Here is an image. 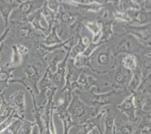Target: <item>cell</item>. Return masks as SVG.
Returning <instances> with one entry per match:
<instances>
[{"mask_svg":"<svg viewBox=\"0 0 151 134\" xmlns=\"http://www.w3.org/2000/svg\"><path fill=\"white\" fill-rule=\"evenodd\" d=\"M101 109L89 106L82 100L81 96L77 93L76 91L72 94V99L67 109L72 121L77 125V127H79L95 117Z\"/></svg>","mask_w":151,"mask_h":134,"instance_id":"cell-1","label":"cell"},{"mask_svg":"<svg viewBox=\"0 0 151 134\" xmlns=\"http://www.w3.org/2000/svg\"><path fill=\"white\" fill-rule=\"evenodd\" d=\"M45 64H46L45 60H29L23 66L26 76L20 79H13L12 83L22 84L26 89L32 90L35 94V96H38V84L43 76L42 69L44 68Z\"/></svg>","mask_w":151,"mask_h":134,"instance_id":"cell-2","label":"cell"},{"mask_svg":"<svg viewBox=\"0 0 151 134\" xmlns=\"http://www.w3.org/2000/svg\"><path fill=\"white\" fill-rule=\"evenodd\" d=\"M9 24L12 26V29L14 31L17 39L20 42L29 41V40H32V41L36 40L37 42H39L41 38L43 39L45 37V35H40V34L37 33L36 30L32 27L27 20L12 19L9 21Z\"/></svg>","mask_w":151,"mask_h":134,"instance_id":"cell-3","label":"cell"},{"mask_svg":"<svg viewBox=\"0 0 151 134\" xmlns=\"http://www.w3.org/2000/svg\"><path fill=\"white\" fill-rule=\"evenodd\" d=\"M124 92L123 90H111V91L105 92V93H99L97 92L96 88H93L90 91L86 92L89 93V106L101 109L108 105L114 104V99L116 97L120 96V94Z\"/></svg>","mask_w":151,"mask_h":134,"instance_id":"cell-4","label":"cell"},{"mask_svg":"<svg viewBox=\"0 0 151 134\" xmlns=\"http://www.w3.org/2000/svg\"><path fill=\"white\" fill-rule=\"evenodd\" d=\"M106 44L100 46V51L97 49L93 54L91 56V64L95 63L99 68L108 69L109 72L116 66L117 57L114 56L111 47H108Z\"/></svg>","mask_w":151,"mask_h":134,"instance_id":"cell-5","label":"cell"},{"mask_svg":"<svg viewBox=\"0 0 151 134\" xmlns=\"http://www.w3.org/2000/svg\"><path fill=\"white\" fill-rule=\"evenodd\" d=\"M131 72L125 70L120 65V61L116 60V64L113 70L108 72L110 74V85L112 90H123L128 86L129 79Z\"/></svg>","mask_w":151,"mask_h":134,"instance_id":"cell-6","label":"cell"},{"mask_svg":"<svg viewBox=\"0 0 151 134\" xmlns=\"http://www.w3.org/2000/svg\"><path fill=\"white\" fill-rule=\"evenodd\" d=\"M83 70L75 67L73 60L68 59L67 63V72L65 76V87L63 90L65 91L69 95H72L75 91L78 90V80Z\"/></svg>","mask_w":151,"mask_h":134,"instance_id":"cell-7","label":"cell"},{"mask_svg":"<svg viewBox=\"0 0 151 134\" xmlns=\"http://www.w3.org/2000/svg\"><path fill=\"white\" fill-rule=\"evenodd\" d=\"M76 38V35H71L68 38H67L65 41H64L63 43L58 44V45H46L44 43H42V41H39L38 43H36V47H35V51H36L37 55L41 58V60H45V58L48 54H51L52 52H54L57 50L60 49V48H65V50H68L71 45H74L73 44H71V42Z\"/></svg>","mask_w":151,"mask_h":134,"instance_id":"cell-8","label":"cell"},{"mask_svg":"<svg viewBox=\"0 0 151 134\" xmlns=\"http://www.w3.org/2000/svg\"><path fill=\"white\" fill-rule=\"evenodd\" d=\"M72 46H70L66 51L65 57L63 60L58 63L57 70L53 74V83L54 87L58 88V90H63L65 87V76L67 72V63H68V56H69L70 49Z\"/></svg>","mask_w":151,"mask_h":134,"instance_id":"cell-9","label":"cell"},{"mask_svg":"<svg viewBox=\"0 0 151 134\" xmlns=\"http://www.w3.org/2000/svg\"><path fill=\"white\" fill-rule=\"evenodd\" d=\"M25 92L23 91H17L14 92L7 101L9 102L20 118L25 119L26 115V99Z\"/></svg>","mask_w":151,"mask_h":134,"instance_id":"cell-10","label":"cell"},{"mask_svg":"<svg viewBox=\"0 0 151 134\" xmlns=\"http://www.w3.org/2000/svg\"><path fill=\"white\" fill-rule=\"evenodd\" d=\"M52 87H54L53 83V73L48 68H47L43 76L42 77L40 81H38V96H40V99H42L41 103L38 106H42L45 104V93Z\"/></svg>","mask_w":151,"mask_h":134,"instance_id":"cell-11","label":"cell"},{"mask_svg":"<svg viewBox=\"0 0 151 134\" xmlns=\"http://www.w3.org/2000/svg\"><path fill=\"white\" fill-rule=\"evenodd\" d=\"M45 1H19L18 8L15 12L21 14L20 20H25L27 17L43 7Z\"/></svg>","mask_w":151,"mask_h":134,"instance_id":"cell-12","label":"cell"},{"mask_svg":"<svg viewBox=\"0 0 151 134\" xmlns=\"http://www.w3.org/2000/svg\"><path fill=\"white\" fill-rule=\"evenodd\" d=\"M78 91H79L80 92H88L93 88H96L97 89V92L101 93L99 90V80L94 78L93 75L83 73V72L80 75L79 78L78 80Z\"/></svg>","mask_w":151,"mask_h":134,"instance_id":"cell-13","label":"cell"},{"mask_svg":"<svg viewBox=\"0 0 151 134\" xmlns=\"http://www.w3.org/2000/svg\"><path fill=\"white\" fill-rule=\"evenodd\" d=\"M19 6V1H0V14L5 23V29L9 27L12 14Z\"/></svg>","mask_w":151,"mask_h":134,"instance_id":"cell-14","label":"cell"},{"mask_svg":"<svg viewBox=\"0 0 151 134\" xmlns=\"http://www.w3.org/2000/svg\"><path fill=\"white\" fill-rule=\"evenodd\" d=\"M57 20H58L59 24L63 27H71L74 23L81 19L79 18L78 14L66 10L61 5L58 14H57Z\"/></svg>","mask_w":151,"mask_h":134,"instance_id":"cell-15","label":"cell"},{"mask_svg":"<svg viewBox=\"0 0 151 134\" xmlns=\"http://www.w3.org/2000/svg\"><path fill=\"white\" fill-rule=\"evenodd\" d=\"M16 69L12 68L9 63L4 64L0 69V93H5L7 88L14 79L13 72Z\"/></svg>","mask_w":151,"mask_h":134,"instance_id":"cell-16","label":"cell"},{"mask_svg":"<svg viewBox=\"0 0 151 134\" xmlns=\"http://www.w3.org/2000/svg\"><path fill=\"white\" fill-rule=\"evenodd\" d=\"M117 109L124 113L128 118L129 122H133L136 120L135 117V106L134 104V95H130L126 99L117 105Z\"/></svg>","mask_w":151,"mask_h":134,"instance_id":"cell-17","label":"cell"},{"mask_svg":"<svg viewBox=\"0 0 151 134\" xmlns=\"http://www.w3.org/2000/svg\"><path fill=\"white\" fill-rule=\"evenodd\" d=\"M78 41L76 42V44L74 45L70 49L69 56H68V59L70 60H73L78 55L83 54L91 42L88 37L81 36V33H78Z\"/></svg>","mask_w":151,"mask_h":134,"instance_id":"cell-18","label":"cell"},{"mask_svg":"<svg viewBox=\"0 0 151 134\" xmlns=\"http://www.w3.org/2000/svg\"><path fill=\"white\" fill-rule=\"evenodd\" d=\"M42 19H43V16L42 14L41 9H39V10L36 11V12H33L32 14L29 15L25 20H27L36 31L41 32L43 35H45L46 36L45 33L47 32H48V30L42 25L41 22H42Z\"/></svg>","mask_w":151,"mask_h":134,"instance_id":"cell-19","label":"cell"},{"mask_svg":"<svg viewBox=\"0 0 151 134\" xmlns=\"http://www.w3.org/2000/svg\"><path fill=\"white\" fill-rule=\"evenodd\" d=\"M42 14L43 16V18L46 20L47 23L48 24V33H50L54 26L59 25L58 20H57V14L54 12H52L50 8L47 7L46 4V1L45 2L43 7L41 8Z\"/></svg>","mask_w":151,"mask_h":134,"instance_id":"cell-20","label":"cell"},{"mask_svg":"<svg viewBox=\"0 0 151 134\" xmlns=\"http://www.w3.org/2000/svg\"><path fill=\"white\" fill-rule=\"evenodd\" d=\"M84 26L93 34V43H99L101 37V26L97 20L84 21Z\"/></svg>","mask_w":151,"mask_h":134,"instance_id":"cell-21","label":"cell"},{"mask_svg":"<svg viewBox=\"0 0 151 134\" xmlns=\"http://www.w3.org/2000/svg\"><path fill=\"white\" fill-rule=\"evenodd\" d=\"M57 29H58V25H56L52 28L50 32L42 40V43L46 45H55L58 44L63 43V41L62 38L59 36L58 33H57Z\"/></svg>","mask_w":151,"mask_h":134,"instance_id":"cell-22","label":"cell"},{"mask_svg":"<svg viewBox=\"0 0 151 134\" xmlns=\"http://www.w3.org/2000/svg\"><path fill=\"white\" fill-rule=\"evenodd\" d=\"M105 131L102 134H113L114 127L115 124V121H116V117L115 114L112 110L106 109V112L105 115Z\"/></svg>","mask_w":151,"mask_h":134,"instance_id":"cell-23","label":"cell"},{"mask_svg":"<svg viewBox=\"0 0 151 134\" xmlns=\"http://www.w3.org/2000/svg\"><path fill=\"white\" fill-rule=\"evenodd\" d=\"M120 63L125 70L131 72L137 69L136 57L131 54H125L121 58V60H120Z\"/></svg>","mask_w":151,"mask_h":134,"instance_id":"cell-24","label":"cell"},{"mask_svg":"<svg viewBox=\"0 0 151 134\" xmlns=\"http://www.w3.org/2000/svg\"><path fill=\"white\" fill-rule=\"evenodd\" d=\"M73 63L75 67L78 69L88 68L93 72V66L91 64V56H87L86 55L79 54L73 60Z\"/></svg>","mask_w":151,"mask_h":134,"instance_id":"cell-25","label":"cell"},{"mask_svg":"<svg viewBox=\"0 0 151 134\" xmlns=\"http://www.w3.org/2000/svg\"><path fill=\"white\" fill-rule=\"evenodd\" d=\"M14 112L13 108L11 106L9 102L7 101L5 97L2 100V103L0 105V124L3 123L13 114Z\"/></svg>","mask_w":151,"mask_h":134,"instance_id":"cell-26","label":"cell"},{"mask_svg":"<svg viewBox=\"0 0 151 134\" xmlns=\"http://www.w3.org/2000/svg\"><path fill=\"white\" fill-rule=\"evenodd\" d=\"M12 57H11V60L9 63L12 68L17 69V67H19V66L23 64V57L20 54V52L18 51L16 44L12 46Z\"/></svg>","mask_w":151,"mask_h":134,"instance_id":"cell-27","label":"cell"},{"mask_svg":"<svg viewBox=\"0 0 151 134\" xmlns=\"http://www.w3.org/2000/svg\"><path fill=\"white\" fill-rule=\"evenodd\" d=\"M56 53L54 54V56L52 57L51 60L50 61V63H47V68L50 70V71L52 73H54L57 70V65L60 62H61L63 60V58L65 57V54H66V51H56Z\"/></svg>","mask_w":151,"mask_h":134,"instance_id":"cell-28","label":"cell"},{"mask_svg":"<svg viewBox=\"0 0 151 134\" xmlns=\"http://www.w3.org/2000/svg\"><path fill=\"white\" fill-rule=\"evenodd\" d=\"M129 123L120 124L119 121H115V130L116 134H133L134 126Z\"/></svg>","mask_w":151,"mask_h":134,"instance_id":"cell-29","label":"cell"},{"mask_svg":"<svg viewBox=\"0 0 151 134\" xmlns=\"http://www.w3.org/2000/svg\"><path fill=\"white\" fill-rule=\"evenodd\" d=\"M23 120L24 119L22 118H16L6 129L0 133V134H17Z\"/></svg>","mask_w":151,"mask_h":134,"instance_id":"cell-30","label":"cell"},{"mask_svg":"<svg viewBox=\"0 0 151 134\" xmlns=\"http://www.w3.org/2000/svg\"><path fill=\"white\" fill-rule=\"evenodd\" d=\"M133 75L132 77L131 80L129 81V83L128 85V88L131 91H134V90L136 89L137 87H138V84H139V80H140V75L138 74V72L136 71V70L132 72Z\"/></svg>","mask_w":151,"mask_h":134,"instance_id":"cell-31","label":"cell"},{"mask_svg":"<svg viewBox=\"0 0 151 134\" xmlns=\"http://www.w3.org/2000/svg\"><path fill=\"white\" fill-rule=\"evenodd\" d=\"M46 4L49 8L55 14H58L59 10H60V6L62 3L60 1H53V0H50V1H46Z\"/></svg>","mask_w":151,"mask_h":134,"instance_id":"cell-32","label":"cell"},{"mask_svg":"<svg viewBox=\"0 0 151 134\" xmlns=\"http://www.w3.org/2000/svg\"><path fill=\"white\" fill-rule=\"evenodd\" d=\"M16 45H17L18 51L20 52V54L23 56V58H24V56H27L28 54L29 53V48H27L26 45H23V44H16Z\"/></svg>","mask_w":151,"mask_h":134,"instance_id":"cell-33","label":"cell"},{"mask_svg":"<svg viewBox=\"0 0 151 134\" xmlns=\"http://www.w3.org/2000/svg\"><path fill=\"white\" fill-rule=\"evenodd\" d=\"M31 134H40V131H39V129H38V127L35 125V127L32 130V132Z\"/></svg>","mask_w":151,"mask_h":134,"instance_id":"cell-34","label":"cell"},{"mask_svg":"<svg viewBox=\"0 0 151 134\" xmlns=\"http://www.w3.org/2000/svg\"><path fill=\"white\" fill-rule=\"evenodd\" d=\"M5 93H0V105H1V103H2V100H3L4 98H5Z\"/></svg>","mask_w":151,"mask_h":134,"instance_id":"cell-35","label":"cell"},{"mask_svg":"<svg viewBox=\"0 0 151 134\" xmlns=\"http://www.w3.org/2000/svg\"><path fill=\"white\" fill-rule=\"evenodd\" d=\"M113 134H116V130H115V124H114V130H113Z\"/></svg>","mask_w":151,"mask_h":134,"instance_id":"cell-36","label":"cell"}]
</instances>
